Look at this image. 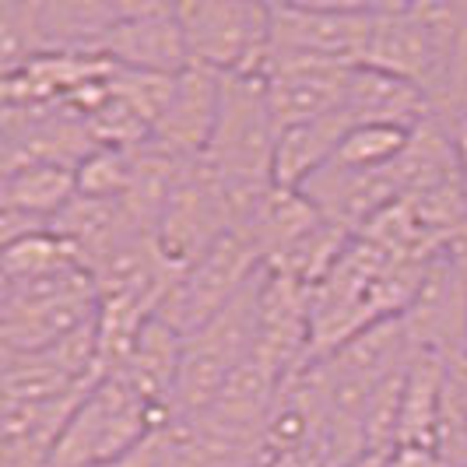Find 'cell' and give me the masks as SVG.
<instances>
[{
    "label": "cell",
    "instance_id": "cell-1",
    "mask_svg": "<svg viewBox=\"0 0 467 467\" xmlns=\"http://www.w3.org/2000/svg\"><path fill=\"white\" fill-rule=\"evenodd\" d=\"M366 64L419 85L453 117L467 70V4H376Z\"/></svg>",
    "mask_w": 467,
    "mask_h": 467
},
{
    "label": "cell",
    "instance_id": "cell-2",
    "mask_svg": "<svg viewBox=\"0 0 467 467\" xmlns=\"http://www.w3.org/2000/svg\"><path fill=\"white\" fill-rule=\"evenodd\" d=\"M165 425L169 421L155 415L127 387V379L109 373L74 408L60 443L53 450V467H102L123 461Z\"/></svg>",
    "mask_w": 467,
    "mask_h": 467
},
{
    "label": "cell",
    "instance_id": "cell-3",
    "mask_svg": "<svg viewBox=\"0 0 467 467\" xmlns=\"http://www.w3.org/2000/svg\"><path fill=\"white\" fill-rule=\"evenodd\" d=\"M260 275L246 285V292L235 303H229L218 317H211L204 327H197L193 334L183 337L176 415H172V421L193 419V415L208 411L214 398L225 390V383L235 376V369L254 355V345H257Z\"/></svg>",
    "mask_w": 467,
    "mask_h": 467
},
{
    "label": "cell",
    "instance_id": "cell-4",
    "mask_svg": "<svg viewBox=\"0 0 467 467\" xmlns=\"http://www.w3.org/2000/svg\"><path fill=\"white\" fill-rule=\"evenodd\" d=\"M193 67L233 74H264L271 60V4L246 0H190L176 4Z\"/></svg>",
    "mask_w": 467,
    "mask_h": 467
},
{
    "label": "cell",
    "instance_id": "cell-5",
    "mask_svg": "<svg viewBox=\"0 0 467 467\" xmlns=\"http://www.w3.org/2000/svg\"><path fill=\"white\" fill-rule=\"evenodd\" d=\"M376 4L337 0H281L271 4V57L366 64Z\"/></svg>",
    "mask_w": 467,
    "mask_h": 467
},
{
    "label": "cell",
    "instance_id": "cell-6",
    "mask_svg": "<svg viewBox=\"0 0 467 467\" xmlns=\"http://www.w3.org/2000/svg\"><path fill=\"white\" fill-rule=\"evenodd\" d=\"M260 271H264V257L257 243L246 229H233L208 254L193 260L187 271L176 275L159 317L176 334L187 337L197 327H204L211 317H218L229 303H235Z\"/></svg>",
    "mask_w": 467,
    "mask_h": 467
},
{
    "label": "cell",
    "instance_id": "cell-7",
    "mask_svg": "<svg viewBox=\"0 0 467 467\" xmlns=\"http://www.w3.org/2000/svg\"><path fill=\"white\" fill-rule=\"evenodd\" d=\"M233 229H239L235 208L218 190V183L197 165L159 214L155 239H159V250H162L169 271L180 275Z\"/></svg>",
    "mask_w": 467,
    "mask_h": 467
},
{
    "label": "cell",
    "instance_id": "cell-8",
    "mask_svg": "<svg viewBox=\"0 0 467 467\" xmlns=\"http://www.w3.org/2000/svg\"><path fill=\"white\" fill-rule=\"evenodd\" d=\"M264 92L275 127L292 130L309 119L330 117L345 106L351 67L345 64H324V60H292V57H271L264 67Z\"/></svg>",
    "mask_w": 467,
    "mask_h": 467
},
{
    "label": "cell",
    "instance_id": "cell-9",
    "mask_svg": "<svg viewBox=\"0 0 467 467\" xmlns=\"http://www.w3.org/2000/svg\"><path fill=\"white\" fill-rule=\"evenodd\" d=\"M102 57L117 67L148 74H183L190 67L187 39L176 4H123V15L106 36Z\"/></svg>",
    "mask_w": 467,
    "mask_h": 467
},
{
    "label": "cell",
    "instance_id": "cell-10",
    "mask_svg": "<svg viewBox=\"0 0 467 467\" xmlns=\"http://www.w3.org/2000/svg\"><path fill=\"white\" fill-rule=\"evenodd\" d=\"M404 327L419 351L457 358L467 348V285L457 275L450 254L429 264L411 306L404 309Z\"/></svg>",
    "mask_w": 467,
    "mask_h": 467
},
{
    "label": "cell",
    "instance_id": "cell-11",
    "mask_svg": "<svg viewBox=\"0 0 467 467\" xmlns=\"http://www.w3.org/2000/svg\"><path fill=\"white\" fill-rule=\"evenodd\" d=\"M222 102V74L190 64L169 95L162 119L155 123V134L148 144H155L165 155H176L183 162H201L214 134Z\"/></svg>",
    "mask_w": 467,
    "mask_h": 467
},
{
    "label": "cell",
    "instance_id": "cell-12",
    "mask_svg": "<svg viewBox=\"0 0 467 467\" xmlns=\"http://www.w3.org/2000/svg\"><path fill=\"white\" fill-rule=\"evenodd\" d=\"M180 358H183V334L155 317L148 327L140 330L130 355L117 369L119 379L138 394L155 415L172 421L176 415V387H180Z\"/></svg>",
    "mask_w": 467,
    "mask_h": 467
},
{
    "label": "cell",
    "instance_id": "cell-13",
    "mask_svg": "<svg viewBox=\"0 0 467 467\" xmlns=\"http://www.w3.org/2000/svg\"><path fill=\"white\" fill-rule=\"evenodd\" d=\"M345 109L355 123H390V127H408V130H415L421 119L436 113L432 99L419 85L404 81L390 70L369 67V64L351 67Z\"/></svg>",
    "mask_w": 467,
    "mask_h": 467
},
{
    "label": "cell",
    "instance_id": "cell-14",
    "mask_svg": "<svg viewBox=\"0 0 467 467\" xmlns=\"http://www.w3.org/2000/svg\"><path fill=\"white\" fill-rule=\"evenodd\" d=\"M78 193V169L60 162H28L4 169L0 204L4 214H22L28 222L53 225Z\"/></svg>",
    "mask_w": 467,
    "mask_h": 467
},
{
    "label": "cell",
    "instance_id": "cell-15",
    "mask_svg": "<svg viewBox=\"0 0 467 467\" xmlns=\"http://www.w3.org/2000/svg\"><path fill=\"white\" fill-rule=\"evenodd\" d=\"M446 358L432 351H419L404 373V398H400L398 446L432 450L440 453V411H443Z\"/></svg>",
    "mask_w": 467,
    "mask_h": 467
},
{
    "label": "cell",
    "instance_id": "cell-16",
    "mask_svg": "<svg viewBox=\"0 0 467 467\" xmlns=\"http://www.w3.org/2000/svg\"><path fill=\"white\" fill-rule=\"evenodd\" d=\"M74 267H85L78 246L53 229L28 233L15 243H4V281H36L49 275H64Z\"/></svg>",
    "mask_w": 467,
    "mask_h": 467
},
{
    "label": "cell",
    "instance_id": "cell-17",
    "mask_svg": "<svg viewBox=\"0 0 467 467\" xmlns=\"http://www.w3.org/2000/svg\"><path fill=\"white\" fill-rule=\"evenodd\" d=\"M408 144H411L408 127L355 123L327 165H341V169H390V165L400 162Z\"/></svg>",
    "mask_w": 467,
    "mask_h": 467
},
{
    "label": "cell",
    "instance_id": "cell-18",
    "mask_svg": "<svg viewBox=\"0 0 467 467\" xmlns=\"http://www.w3.org/2000/svg\"><path fill=\"white\" fill-rule=\"evenodd\" d=\"M140 148H95L78 165V193L102 201H127L138 183Z\"/></svg>",
    "mask_w": 467,
    "mask_h": 467
},
{
    "label": "cell",
    "instance_id": "cell-19",
    "mask_svg": "<svg viewBox=\"0 0 467 467\" xmlns=\"http://www.w3.org/2000/svg\"><path fill=\"white\" fill-rule=\"evenodd\" d=\"M440 457L446 467H467V358H446Z\"/></svg>",
    "mask_w": 467,
    "mask_h": 467
},
{
    "label": "cell",
    "instance_id": "cell-20",
    "mask_svg": "<svg viewBox=\"0 0 467 467\" xmlns=\"http://www.w3.org/2000/svg\"><path fill=\"white\" fill-rule=\"evenodd\" d=\"M0 53H4V74L43 57L36 4H25V0H4L0 4Z\"/></svg>",
    "mask_w": 467,
    "mask_h": 467
},
{
    "label": "cell",
    "instance_id": "cell-21",
    "mask_svg": "<svg viewBox=\"0 0 467 467\" xmlns=\"http://www.w3.org/2000/svg\"><path fill=\"white\" fill-rule=\"evenodd\" d=\"M102 467H180V453H176V440H172V429L165 425L159 429L148 443H140L134 453H127L123 461Z\"/></svg>",
    "mask_w": 467,
    "mask_h": 467
},
{
    "label": "cell",
    "instance_id": "cell-22",
    "mask_svg": "<svg viewBox=\"0 0 467 467\" xmlns=\"http://www.w3.org/2000/svg\"><path fill=\"white\" fill-rule=\"evenodd\" d=\"M446 254H450V260H453V267H457V275L464 278L467 285V233H461L450 246H446Z\"/></svg>",
    "mask_w": 467,
    "mask_h": 467
}]
</instances>
